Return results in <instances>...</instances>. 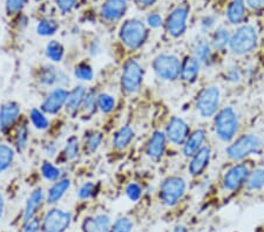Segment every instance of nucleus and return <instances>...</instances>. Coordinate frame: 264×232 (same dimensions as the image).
<instances>
[{"label":"nucleus","instance_id":"a19ab883","mask_svg":"<svg viewBox=\"0 0 264 232\" xmlns=\"http://www.w3.org/2000/svg\"><path fill=\"white\" fill-rule=\"evenodd\" d=\"M126 193H127L129 200L133 202H136L141 197V188L136 183H132L127 186Z\"/></svg>","mask_w":264,"mask_h":232},{"label":"nucleus","instance_id":"39448f33","mask_svg":"<svg viewBox=\"0 0 264 232\" xmlns=\"http://www.w3.org/2000/svg\"><path fill=\"white\" fill-rule=\"evenodd\" d=\"M154 70L159 78L171 81V80L178 79L181 73V63L174 55L162 54L155 59Z\"/></svg>","mask_w":264,"mask_h":232},{"label":"nucleus","instance_id":"c756f323","mask_svg":"<svg viewBox=\"0 0 264 232\" xmlns=\"http://www.w3.org/2000/svg\"><path fill=\"white\" fill-rule=\"evenodd\" d=\"M13 150L5 144H0V173L9 168L13 161Z\"/></svg>","mask_w":264,"mask_h":232},{"label":"nucleus","instance_id":"b1692460","mask_svg":"<svg viewBox=\"0 0 264 232\" xmlns=\"http://www.w3.org/2000/svg\"><path fill=\"white\" fill-rule=\"evenodd\" d=\"M133 136H134V132L131 127H128V125L122 127L120 130L116 132L115 136H114V140H113L114 146H115V148H118V149H124V148H126L129 143H131Z\"/></svg>","mask_w":264,"mask_h":232},{"label":"nucleus","instance_id":"c03bdc74","mask_svg":"<svg viewBox=\"0 0 264 232\" xmlns=\"http://www.w3.org/2000/svg\"><path fill=\"white\" fill-rule=\"evenodd\" d=\"M26 0H7L6 6H7V11L10 13H15L18 11H20L22 9V6L25 5Z\"/></svg>","mask_w":264,"mask_h":232},{"label":"nucleus","instance_id":"6e6552de","mask_svg":"<svg viewBox=\"0 0 264 232\" xmlns=\"http://www.w3.org/2000/svg\"><path fill=\"white\" fill-rule=\"evenodd\" d=\"M72 216L70 212L63 211L60 209H52L46 214L43 223L45 232H64L70 226Z\"/></svg>","mask_w":264,"mask_h":232},{"label":"nucleus","instance_id":"c9c22d12","mask_svg":"<svg viewBox=\"0 0 264 232\" xmlns=\"http://www.w3.org/2000/svg\"><path fill=\"white\" fill-rule=\"evenodd\" d=\"M95 232H108L110 230L109 217L106 215H99L94 218Z\"/></svg>","mask_w":264,"mask_h":232},{"label":"nucleus","instance_id":"4468645a","mask_svg":"<svg viewBox=\"0 0 264 232\" xmlns=\"http://www.w3.org/2000/svg\"><path fill=\"white\" fill-rule=\"evenodd\" d=\"M126 9H127L126 0H107L105 5L102 6V16L107 20H118L124 16Z\"/></svg>","mask_w":264,"mask_h":232},{"label":"nucleus","instance_id":"f03ea898","mask_svg":"<svg viewBox=\"0 0 264 232\" xmlns=\"http://www.w3.org/2000/svg\"><path fill=\"white\" fill-rule=\"evenodd\" d=\"M216 134L222 141H230L239 129L237 114L231 107L222 109L215 119Z\"/></svg>","mask_w":264,"mask_h":232},{"label":"nucleus","instance_id":"0eeeda50","mask_svg":"<svg viewBox=\"0 0 264 232\" xmlns=\"http://www.w3.org/2000/svg\"><path fill=\"white\" fill-rule=\"evenodd\" d=\"M220 105V90L217 87L212 86L206 88L197 98L196 107L198 113L203 117H210L216 113Z\"/></svg>","mask_w":264,"mask_h":232},{"label":"nucleus","instance_id":"f8f14e48","mask_svg":"<svg viewBox=\"0 0 264 232\" xmlns=\"http://www.w3.org/2000/svg\"><path fill=\"white\" fill-rule=\"evenodd\" d=\"M189 128L182 119L173 117L167 127V136L175 144H183L188 138Z\"/></svg>","mask_w":264,"mask_h":232},{"label":"nucleus","instance_id":"9b49d317","mask_svg":"<svg viewBox=\"0 0 264 232\" xmlns=\"http://www.w3.org/2000/svg\"><path fill=\"white\" fill-rule=\"evenodd\" d=\"M248 176H249V169L244 164H239L232 167V168L225 174L223 180V186L225 190L234 191L239 189L244 182H247Z\"/></svg>","mask_w":264,"mask_h":232},{"label":"nucleus","instance_id":"c85d7f7f","mask_svg":"<svg viewBox=\"0 0 264 232\" xmlns=\"http://www.w3.org/2000/svg\"><path fill=\"white\" fill-rule=\"evenodd\" d=\"M46 55L48 56L52 61L59 62L61 61L64 56V47L61 46V44L58 41L53 40L47 45V48H46Z\"/></svg>","mask_w":264,"mask_h":232},{"label":"nucleus","instance_id":"473e14b6","mask_svg":"<svg viewBox=\"0 0 264 232\" xmlns=\"http://www.w3.org/2000/svg\"><path fill=\"white\" fill-rule=\"evenodd\" d=\"M31 120H32L34 127L38 129H46L48 127V120L39 109H33L31 112Z\"/></svg>","mask_w":264,"mask_h":232},{"label":"nucleus","instance_id":"aec40b11","mask_svg":"<svg viewBox=\"0 0 264 232\" xmlns=\"http://www.w3.org/2000/svg\"><path fill=\"white\" fill-rule=\"evenodd\" d=\"M43 200H44L43 190H41V189L34 190V191L32 192V195L30 196L27 203H26L25 211H24L25 222H27V220L33 218L34 215H36L37 210H38V208L40 207V204H41V202H43Z\"/></svg>","mask_w":264,"mask_h":232},{"label":"nucleus","instance_id":"79ce46f5","mask_svg":"<svg viewBox=\"0 0 264 232\" xmlns=\"http://www.w3.org/2000/svg\"><path fill=\"white\" fill-rule=\"evenodd\" d=\"M95 105H97V97H95L94 92H90L86 94L85 100H83V107L87 110V112L93 113L95 110Z\"/></svg>","mask_w":264,"mask_h":232},{"label":"nucleus","instance_id":"f704fd0d","mask_svg":"<svg viewBox=\"0 0 264 232\" xmlns=\"http://www.w3.org/2000/svg\"><path fill=\"white\" fill-rule=\"evenodd\" d=\"M74 75L79 80H83V81H91V80L93 79V71H92L91 66H88V64H86V63H81L75 68Z\"/></svg>","mask_w":264,"mask_h":232},{"label":"nucleus","instance_id":"4c0bfd02","mask_svg":"<svg viewBox=\"0 0 264 232\" xmlns=\"http://www.w3.org/2000/svg\"><path fill=\"white\" fill-rule=\"evenodd\" d=\"M78 153H79L78 140H76V138H71L68 140L66 148H65V155H66V157L68 159H73L78 156Z\"/></svg>","mask_w":264,"mask_h":232},{"label":"nucleus","instance_id":"5701e85b","mask_svg":"<svg viewBox=\"0 0 264 232\" xmlns=\"http://www.w3.org/2000/svg\"><path fill=\"white\" fill-rule=\"evenodd\" d=\"M70 185H71L70 180H63L53 185L51 190L48 191V197H47L48 203L51 204L56 203V202L65 195V192L70 189Z\"/></svg>","mask_w":264,"mask_h":232},{"label":"nucleus","instance_id":"58836bf2","mask_svg":"<svg viewBox=\"0 0 264 232\" xmlns=\"http://www.w3.org/2000/svg\"><path fill=\"white\" fill-rule=\"evenodd\" d=\"M101 140H102V135L100 134V132H94V134L88 136L86 147L91 154L95 153V151L98 150V148L101 143Z\"/></svg>","mask_w":264,"mask_h":232},{"label":"nucleus","instance_id":"6e6d98bb","mask_svg":"<svg viewBox=\"0 0 264 232\" xmlns=\"http://www.w3.org/2000/svg\"><path fill=\"white\" fill-rule=\"evenodd\" d=\"M3 210H4V198L3 196L0 195V217L3 215Z\"/></svg>","mask_w":264,"mask_h":232},{"label":"nucleus","instance_id":"ea45409f","mask_svg":"<svg viewBox=\"0 0 264 232\" xmlns=\"http://www.w3.org/2000/svg\"><path fill=\"white\" fill-rule=\"evenodd\" d=\"M27 140H28V130L26 125H21L20 128L18 129L17 132V146L19 150H22L26 148V144H27Z\"/></svg>","mask_w":264,"mask_h":232},{"label":"nucleus","instance_id":"7ed1b4c3","mask_svg":"<svg viewBox=\"0 0 264 232\" xmlns=\"http://www.w3.org/2000/svg\"><path fill=\"white\" fill-rule=\"evenodd\" d=\"M147 37V28L140 20H128L122 25L120 38L126 46L131 49L139 48Z\"/></svg>","mask_w":264,"mask_h":232},{"label":"nucleus","instance_id":"bb28decb","mask_svg":"<svg viewBox=\"0 0 264 232\" xmlns=\"http://www.w3.org/2000/svg\"><path fill=\"white\" fill-rule=\"evenodd\" d=\"M194 54H195V58H196L200 62L208 61L210 58V54H212L209 44L207 43L206 40L197 41L194 47Z\"/></svg>","mask_w":264,"mask_h":232},{"label":"nucleus","instance_id":"9d476101","mask_svg":"<svg viewBox=\"0 0 264 232\" xmlns=\"http://www.w3.org/2000/svg\"><path fill=\"white\" fill-rule=\"evenodd\" d=\"M187 18H188V9H187V7L181 6V7H178V9H175L173 12L170 13V16L168 17V20H167L168 33L174 38L182 36L183 32L186 31Z\"/></svg>","mask_w":264,"mask_h":232},{"label":"nucleus","instance_id":"f257e3e1","mask_svg":"<svg viewBox=\"0 0 264 232\" xmlns=\"http://www.w3.org/2000/svg\"><path fill=\"white\" fill-rule=\"evenodd\" d=\"M256 44H257V33L250 25L240 27L229 41L231 51L239 55L251 52L256 47Z\"/></svg>","mask_w":264,"mask_h":232},{"label":"nucleus","instance_id":"37998d69","mask_svg":"<svg viewBox=\"0 0 264 232\" xmlns=\"http://www.w3.org/2000/svg\"><path fill=\"white\" fill-rule=\"evenodd\" d=\"M94 184L93 183H86L83 184L79 190V198L81 200H87L94 195Z\"/></svg>","mask_w":264,"mask_h":232},{"label":"nucleus","instance_id":"412c9836","mask_svg":"<svg viewBox=\"0 0 264 232\" xmlns=\"http://www.w3.org/2000/svg\"><path fill=\"white\" fill-rule=\"evenodd\" d=\"M206 139V132L203 130H196L190 135V138L187 140L185 144L183 153L186 156H193L201 149L202 143Z\"/></svg>","mask_w":264,"mask_h":232},{"label":"nucleus","instance_id":"de8ad7c7","mask_svg":"<svg viewBox=\"0 0 264 232\" xmlns=\"http://www.w3.org/2000/svg\"><path fill=\"white\" fill-rule=\"evenodd\" d=\"M147 22L151 27H154V28L160 27V26L162 25V18L156 13L151 14V16H149L147 19Z\"/></svg>","mask_w":264,"mask_h":232},{"label":"nucleus","instance_id":"6ab92c4d","mask_svg":"<svg viewBox=\"0 0 264 232\" xmlns=\"http://www.w3.org/2000/svg\"><path fill=\"white\" fill-rule=\"evenodd\" d=\"M200 72V61L196 58L189 56L185 60L181 66V78L187 82H193L196 80Z\"/></svg>","mask_w":264,"mask_h":232},{"label":"nucleus","instance_id":"f3484780","mask_svg":"<svg viewBox=\"0 0 264 232\" xmlns=\"http://www.w3.org/2000/svg\"><path fill=\"white\" fill-rule=\"evenodd\" d=\"M164 147H166V136L161 131H156L149 141L147 154L149 157L158 159L163 155Z\"/></svg>","mask_w":264,"mask_h":232},{"label":"nucleus","instance_id":"20e7f679","mask_svg":"<svg viewBox=\"0 0 264 232\" xmlns=\"http://www.w3.org/2000/svg\"><path fill=\"white\" fill-rule=\"evenodd\" d=\"M262 141L258 136L244 135L231 144L227 149V155L231 159H242L246 156L257 153L261 149Z\"/></svg>","mask_w":264,"mask_h":232},{"label":"nucleus","instance_id":"72a5a7b5","mask_svg":"<svg viewBox=\"0 0 264 232\" xmlns=\"http://www.w3.org/2000/svg\"><path fill=\"white\" fill-rule=\"evenodd\" d=\"M98 105L103 113H109L112 112L114 106H115V100L108 94H101L98 97Z\"/></svg>","mask_w":264,"mask_h":232},{"label":"nucleus","instance_id":"864d4df0","mask_svg":"<svg viewBox=\"0 0 264 232\" xmlns=\"http://www.w3.org/2000/svg\"><path fill=\"white\" fill-rule=\"evenodd\" d=\"M173 232H187V227L183 226V225H178L173 230Z\"/></svg>","mask_w":264,"mask_h":232},{"label":"nucleus","instance_id":"8fccbe9b","mask_svg":"<svg viewBox=\"0 0 264 232\" xmlns=\"http://www.w3.org/2000/svg\"><path fill=\"white\" fill-rule=\"evenodd\" d=\"M247 4L251 7V9L259 10L264 6V0H247Z\"/></svg>","mask_w":264,"mask_h":232},{"label":"nucleus","instance_id":"3c124183","mask_svg":"<svg viewBox=\"0 0 264 232\" xmlns=\"http://www.w3.org/2000/svg\"><path fill=\"white\" fill-rule=\"evenodd\" d=\"M214 22H215V20H214L213 17H207L203 19V21H202V27H203L206 31L207 29H210L214 25Z\"/></svg>","mask_w":264,"mask_h":232},{"label":"nucleus","instance_id":"4d7b16f0","mask_svg":"<svg viewBox=\"0 0 264 232\" xmlns=\"http://www.w3.org/2000/svg\"><path fill=\"white\" fill-rule=\"evenodd\" d=\"M37 2H39V0H37Z\"/></svg>","mask_w":264,"mask_h":232},{"label":"nucleus","instance_id":"a18cd8bd","mask_svg":"<svg viewBox=\"0 0 264 232\" xmlns=\"http://www.w3.org/2000/svg\"><path fill=\"white\" fill-rule=\"evenodd\" d=\"M40 227V222L38 218H33L30 219L26 222L25 227H24V232H38Z\"/></svg>","mask_w":264,"mask_h":232},{"label":"nucleus","instance_id":"ddd939ff","mask_svg":"<svg viewBox=\"0 0 264 232\" xmlns=\"http://www.w3.org/2000/svg\"><path fill=\"white\" fill-rule=\"evenodd\" d=\"M68 97V93L63 88L54 89L53 92L48 95L47 98L44 101L41 109L45 113L48 114H55L61 109V107L66 104Z\"/></svg>","mask_w":264,"mask_h":232},{"label":"nucleus","instance_id":"4be33fe9","mask_svg":"<svg viewBox=\"0 0 264 232\" xmlns=\"http://www.w3.org/2000/svg\"><path fill=\"white\" fill-rule=\"evenodd\" d=\"M85 96H86L85 88L81 86L76 87V88H74L70 94H68V97L66 101V109L71 113L75 112V110L81 106L83 100H85Z\"/></svg>","mask_w":264,"mask_h":232},{"label":"nucleus","instance_id":"1a4fd4ad","mask_svg":"<svg viewBox=\"0 0 264 232\" xmlns=\"http://www.w3.org/2000/svg\"><path fill=\"white\" fill-rule=\"evenodd\" d=\"M143 71L139 62L131 60L126 63L122 73V87L126 92L135 93L139 90L141 82H142Z\"/></svg>","mask_w":264,"mask_h":232},{"label":"nucleus","instance_id":"423d86ee","mask_svg":"<svg viewBox=\"0 0 264 232\" xmlns=\"http://www.w3.org/2000/svg\"><path fill=\"white\" fill-rule=\"evenodd\" d=\"M186 190V182L180 177H169L161 185L160 197L163 204L171 207L178 203Z\"/></svg>","mask_w":264,"mask_h":232},{"label":"nucleus","instance_id":"cd10ccee","mask_svg":"<svg viewBox=\"0 0 264 232\" xmlns=\"http://www.w3.org/2000/svg\"><path fill=\"white\" fill-rule=\"evenodd\" d=\"M264 186V169H257L249 174L247 180V188L249 190L261 189Z\"/></svg>","mask_w":264,"mask_h":232},{"label":"nucleus","instance_id":"49530a36","mask_svg":"<svg viewBox=\"0 0 264 232\" xmlns=\"http://www.w3.org/2000/svg\"><path fill=\"white\" fill-rule=\"evenodd\" d=\"M76 2H78V0H56L58 6L60 7V10L63 11V12H70V11L74 7Z\"/></svg>","mask_w":264,"mask_h":232},{"label":"nucleus","instance_id":"7c9ffc66","mask_svg":"<svg viewBox=\"0 0 264 232\" xmlns=\"http://www.w3.org/2000/svg\"><path fill=\"white\" fill-rule=\"evenodd\" d=\"M56 28H58V25H56L55 21L43 20L39 22V25H38L37 31L40 34V36L46 37V36H52V34H54Z\"/></svg>","mask_w":264,"mask_h":232},{"label":"nucleus","instance_id":"a211bd4d","mask_svg":"<svg viewBox=\"0 0 264 232\" xmlns=\"http://www.w3.org/2000/svg\"><path fill=\"white\" fill-rule=\"evenodd\" d=\"M246 16V5L243 0H231L227 9V18L231 24L237 25L243 21Z\"/></svg>","mask_w":264,"mask_h":232},{"label":"nucleus","instance_id":"2eb2a0df","mask_svg":"<svg viewBox=\"0 0 264 232\" xmlns=\"http://www.w3.org/2000/svg\"><path fill=\"white\" fill-rule=\"evenodd\" d=\"M210 159V148L202 147L196 154L194 155L189 164V171L193 176H198V175L203 173V170L207 168Z\"/></svg>","mask_w":264,"mask_h":232},{"label":"nucleus","instance_id":"dca6fc26","mask_svg":"<svg viewBox=\"0 0 264 232\" xmlns=\"http://www.w3.org/2000/svg\"><path fill=\"white\" fill-rule=\"evenodd\" d=\"M19 113H20V109H19L17 104L10 102V104L4 105L0 108V128L5 130V129L10 128L11 125H13L18 119Z\"/></svg>","mask_w":264,"mask_h":232},{"label":"nucleus","instance_id":"393cba45","mask_svg":"<svg viewBox=\"0 0 264 232\" xmlns=\"http://www.w3.org/2000/svg\"><path fill=\"white\" fill-rule=\"evenodd\" d=\"M230 41V34L224 27H220L216 29L213 37V46L216 49H223Z\"/></svg>","mask_w":264,"mask_h":232},{"label":"nucleus","instance_id":"603ef678","mask_svg":"<svg viewBox=\"0 0 264 232\" xmlns=\"http://www.w3.org/2000/svg\"><path fill=\"white\" fill-rule=\"evenodd\" d=\"M228 78H229V80H230V81H234V82L239 81V80H240V73H239V71L235 70V68H232V70H231L230 72H229Z\"/></svg>","mask_w":264,"mask_h":232},{"label":"nucleus","instance_id":"09e8293b","mask_svg":"<svg viewBox=\"0 0 264 232\" xmlns=\"http://www.w3.org/2000/svg\"><path fill=\"white\" fill-rule=\"evenodd\" d=\"M83 232H95V225H94V218H87L82 224Z\"/></svg>","mask_w":264,"mask_h":232},{"label":"nucleus","instance_id":"e433bc0d","mask_svg":"<svg viewBox=\"0 0 264 232\" xmlns=\"http://www.w3.org/2000/svg\"><path fill=\"white\" fill-rule=\"evenodd\" d=\"M133 224L128 218L118 219L114 225L110 227L109 232H132Z\"/></svg>","mask_w":264,"mask_h":232},{"label":"nucleus","instance_id":"5fc2aeb1","mask_svg":"<svg viewBox=\"0 0 264 232\" xmlns=\"http://www.w3.org/2000/svg\"><path fill=\"white\" fill-rule=\"evenodd\" d=\"M154 2H155V0H139V3L142 4V5H144V6L152 5V4L154 3Z\"/></svg>","mask_w":264,"mask_h":232},{"label":"nucleus","instance_id":"2f4dec72","mask_svg":"<svg viewBox=\"0 0 264 232\" xmlns=\"http://www.w3.org/2000/svg\"><path fill=\"white\" fill-rule=\"evenodd\" d=\"M41 173H43V176L46 180L48 181H55L60 176V170L49 162H44V164L41 165Z\"/></svg>","mask_w":264,"mask_h":232},{"label":"nucleus","instance_id":"a878e982","mask_svg":"<svg viewBox=\"0 0 264 232\" xmlns=\"http://www.w3.org/2000/svg\"><path fill=\"white\" fill-rule=\"evenodd\" d=\"M63 79H66L64 77V74L56 72L55 68L52 67L45 68L43 73H41V82L45 83V85H54L56 82L63 81Z\"/></svg>","mask_w":264,"mask_h":232}]
</instances>
